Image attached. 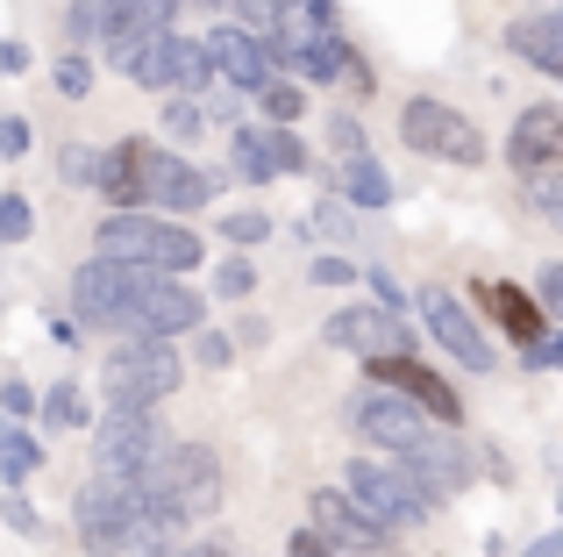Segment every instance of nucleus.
<instances>
[{
  "instance_id": "obj_1",
  "label": "nucleus",
  "mask_w": 563,
  "mask_h": 557,
  "mask_svg": "<svg viewBox=\"0 0 563 557\" xmlns=\"http://www.w3.org/2000/svg\"><path fill=\"white\" fill-rule=\"evenodd\" d=\"M93 251L129 258V265H143V272H192V265H207L200 229H192L186 215L172 222V215H157V208H108L100 229H93Z\"/></svg>"
},
{
  "instance_id": "obj_2",
  "label": "nucleus",
  "mask_w": 563,
  "mask_h": 557,
  "mask_svg": "<svg viewBox=\"0 0 563 557\" xmlns=\"http://www.w3.org/2000/svg\"><path fill=\"white\" fill-rule=\"evenodd\" d=\"M179 386H186V358L172 336H122L100 364L108 407H165Z\"/></svg>"
},
{
  "instance_id": "obj_3",
  "label": "nucleus",
  "mask_w": 563,
  "mask_h": 557,
  "mask_svg": "<svg viewBox=\"0 0 563 557\" xmlns=\"http://www.w3.org/2000/svg\"><path fill=\"white\" fill-rule=\"evenodd\" d=\"M399 143L421 151V157H435V165H485V157H493L485 129L471 122L464 108L435 100V94H413L407 108H399Z\"/></svg>"
},
{
  "instance_id": "obj_4",
  "label": "nucleus",
  "mask_w": 563,
  "mask_h": 557,
  "mask_svg": "<svg viewBox=\"0 0 563 557\" xmlns=\"http://www.w3.org/2000/svg\"><path fill=\"white\" fill-rule=\"evenodd\" d=\"M343 487L357 493V507H364V515H378L385 529H421V522L442 507L435 493H428L399 458H385V450H378V458H350Z\"/></svg>"
},
{
  "instance_id": "obj_5",
  "label": "nucleus",
  "mask_w": 563,
  "mask_h": 557,
  "mask_svg": "<svg viewBox=\"0 0 563 557\" xmlns=\"http://www.w3.org/2000/svg\"><path fill=\"white\" fill-rule=\"evenodd\" d=\"M136 487L157 493V501H172L186 522L221 515V458L207 444H165L151 472H136Z\"/></svg>"
},
{
  "instance_id": "obj_6",
  "label": "nucleus",
  "mask_w": 563,
  "mask_h": 557,
  "mask_svg": "<svg viewBox=\"0 0 563 557\" xmlns=\"http://www.w3.org/2000/svg\"><path fill=\"white\" fill-rule=\"evenodd\" d=\"M207 321V293L186 286V272H151L136 286V301L114 315V336H192Z\"/></svg>"
},
{
  "instance_id": "obj_7",
  "label": "nucleus",
  "mask_w": 563,
  "mask_h": 557,
  "mask_svg": "<svg viewBox=\"0 0 563 557\" xmlns=\"http://www.w3.org/2000/svg\"><path fill=\"white\" fill-rule=\"evenodd\" d=\"M165 422H157V407H108V415L93 422V472L108 479H136L157 465V450H165Z\"/></svg>"
},
{
  "instance_id": "obj_8",
  "label": "nucleus",
  "mask_w": 563,
  "mask_h": 557,
  "mask_svg": "<svg viewBox=\"0 0 563 557\" xmlns=\"http://www.w3.org/2000/svg\"><path fill=\"white\" fill-rule=\"evenodd\" d=\"M350 429L372 450H385V458H407V450L435 429V415H428L421 401H407L399 386H364L357 401H350Z\"/></svg>"
},
{
  "instance_id": "obj_9",
  "label": "nucleus",
  "mask_w": 563,
  "mask_h": 557,
  "mask_svg": "<svg viewBox=\"0 0 563 557\" xmlns=\"http://www.w3.org/2000/svg\"><path fill=\"white\" fill-rule=\"evenodd\" d=\"M307 143L292 136V122H235L229 129V172L243 186H272L286 172H307Z\"/></svg>"
},
{
  "instance_id": "obj_10",
  "label": "nucleus",
  "mask_w": 563,
  "mask_h": 557,
  "mask_svg": "<svg viewBox=\"0 0 563 557\" xmlns=\"http://www.w3.org/2000/svg\"><path fill=\"white\" fill-rule=\"evenodd\" d=\"M136 507V479H108L93 472L79 493H71V529H79L86 557H122V522Z\"/></svg>"
},
{
  "instance_id": "obj_11",
  "label": "nucleus",
  "mask_w": 563,
  "mask_h": 557,
  "mask_svg": "<svg viewBox=\"0 0 563 557\" xmlns=\"http://www.w3.org/2000/svg\"><path fill=\"white\" fill-rule=\"evenodd\" d=\"M143 278H151L143 265L93 251L79 272H71V315H79V329H114V315H122V307L136 301V286H143Z\"/></svg>"
},
{
  "instance_id": "obj_12",
  "label": "nucleus",
  "mask_w": 563,
  "mask_h": 557,
  "mask_svg": "<svg viewBox=\"0 0 563 557\" xmlns=\"http://www.w3.org/2000/svg\"><path fill=\"white\" fill-rule=\"evenodd\" d=\"M307 529H321L343 557H385L393 550V529L378 515H364L350 487H314L307 493Z\"/></svg>"
},
{
  "instance_id": "obj_13",
  "label": "nucleus",
  "mask_w": 563,
  "mask_h": 557,
  "mask_svg": "<svg viewBox=\"0 0 563 557\" xmlns=\"http://www.w3.org/2000/svg\"><path fill=\"white\" fill-rule=\"evenodd\" d=\"M413 307H421V329L435 336V343L450 350L464 372H493V364H499V350H493V336H485V321L471 315V307L456 301L450 286H421V301H413Z\"/></svg>"
},
{
  "instance_id": "obj_14",
  "label": "nucleus",
  "mask_w": 563,
  "mask_h": 557,
  "mask_svg": "<svg viewBox=\"0 0 563 557\" xmlns=\"http://www.w3.org/2000/svg\"><path fill=\"white\" fill-rule=\"evenodd\" d=\"M321 343L357 350V358H393V350H413V321L385 301H350L321 321Z\"/></svg>"
},
{
  "instance_id": "obj_15",
  "label": "nucleus",
  "mask_w": 563,
  "mask_h": 557,
  "mask_svg": "<svg viewBox=\"0 0 563 557\" xmlns=\"http://www.w3.org/2000/svg\"><path fill=\"white\" fill-rule=\"evenodd\" d=\"M207 200H214V179H207L186 151H165V143L143 136V208L192 215V208H207Z\"/></svg>"
},
{
  "instance_id": "obj_16",
  "label": "nucleus",
  "mask_w": 563,
  "mask_h": 557,
  "mask_svg": "<svg viewBox=\"0 0 563 557\" xmlns=\"http://www.w3.org/2000/svg\"><path fill=\"white\" fill-rule=\"evenodd\" d=\"M507 165L521 172V179H536V172H563V108H556V100H536V108L514 114Z\"/></svg>"
},
{
  "instance_id": "obj_17",
  "label": "nucleus",
  "mask_w": 563,
  "mask_h": 557,
  "mask_svg": "<svg viewBox=\"0 0 563 557\" xmlns=\"http://www.w3.org/2000/svg\"><path fill=\"white\" fill-rule=\"evenodd\" d=\"M200 43H207V57H214V79L243 86V94H257V86L278 72L272 43H264V36H250L243 22H214V29H200Z\"/></svg>"
},
{
  "instance_id": "obj_18",
  "label": "nucleus",
  "mask_w": 563,
  "mask_h": 557,
  "mask_svg": "<svg viewBox=\"0 0 563 557\" xmlns=\"http://www.w3.org/2000/svg\"><path fill=\"white\" fill-rule=\"evenodd\" d=\"M179 14H186V0H100V51H108V65H122L157 29H179Z\"/></svg>"
},
{
  "instance_id": "obj_19",
  "label": "nucleus",
  "mask_w": 563,
  "mask_h": 557,
  "mask_svg": "<svg viewBox=\"0 0 563 557\" xmlns=\"http://www.w3.org/2000/svg\"><path fill=\"white\" fill-rule=\"evenodd\" d=\"M364 379L372 386H399L407 401H421L435 422H464V401L450 393V379H435L413 350H393V358H364Z\"/></svg>"
},
{
  "instance_id": "obj_20",
  "label": "nucleus",
  "mask_w": 563,
  "mask_h": 557,
  "mask_svg": "<svg viewBox=\"0 0 563 557\" xmlns=\"http://www.w3.org/2000/svg\"><path fill=\"white\" fill-rule=\"evenodd\" d=\"M179 544H186V515L136 487V507H129V522H122V557H172Z\"/></svg>"
},
{
  "instance_id": "obj_21",
  "label": "nucleus",
  "mask_w": 563,
  "mask_h": 557,
  "mask_svg": "<svg viewBox=\"0 0 563 557\" xmlns=\"http://www.w3.org/2000/svg\"><path fill=\"white\" fill-rule=\"evenodd\" d=\"M399 465H407V472L421 479V487L435 493V501H450V493H464V487H471V450L456 444V436H435V429H428V436H421V444H413Z\"/></svg>"
},
{
  "instance_id": "obj_22",
  "label": "nucleus",
  "mask_w": 563,
  "mask_h": 557,
  "mask_svg": "<svg viewBox=\"0 0 563 557\" xmlns=\"http://www.w3.org/2000/svg\"><path fill=\"white\" fill-rule=\"evenodd\" d=\"M507 51L521 57V65H536L542 79H563V8L542 0L536 14H521V22L507 29Z\"/></svg>"
},
{
  "instance_id": "obj_23",
  "label": "nucleus",
  "mask_w": 563,
  "mask_h": 557,
  "mask_svg": "<svg viewBox=\"0 0 563 557\" xmlns=\"http://www.w3.org/2000/svg\"><path fill=\"white\" fill-rule=\"evenodd\" d=\"M478 307H485V315H493V321H499V329H507V336H514L521 350L536 343L542 329H550V315H542V301H528V293L514 286V278H485V286H478Z\"/></svg>"
},
{
  "instance_id": "obj_24",
  "label": "nucleus",
  "mask_w": 563,
  "mask_h": 557,
  "mask_svg": "<svg viewBox=\"0 0 563 557\" xmlns=\"http://www.w3.org/2000/svg\"><path fill=\"white\" fill-rule=\"evenodd\" d=\"M93 194L108 200V208H143V136H122V143L100 151Z\"/></svg>"
},
{
  "instance_id": "obj_25",
  "label": "nucleus",
  "mask_w": 563,
  "mask_h": 557,
  "mask_svg": "<svg viewBox=\"0 0 563 557\" xmlns=\"http://www.w3.org/2000/svg\"><path fill=\"white\" fill-rule=\"evenodd\" d=\"M114 72H129L143 94H172V86H179V29H157V36H143Z\"/></svg>"
},
{
  "instance_id": "obj_26",
  "label": "nucleus",
  "mask_w": 563,
  "mask_h": 557,
  "mask_svg": "<svg viewBox=\"0 0 563 557\" xmlns=\"http://www.w3.org/2000/svg\"><path fill=\"white\" fill-rule=\"evenodd\" d=\"M43 472V444L29 422L0 415V487H29V479Z\"/></svg>"
},
{
  "instance_id": "obj_27",
  "label": "nucleus",
  "mask_w": 563,
  "mask_h": 557,
  "mask_svg": "<svg viewBox=\"0 0 563 557\" xmlns=\"http://www.w3.org/2000/svg\"><path fill=\"white\" fill-rule=\"evenodd\" d=\"M343 200L350 208H393V179H385V165L372 151L343 157Z\"/></svg>"
},
{
  "instance_id": "obj_28",
  "label": "nucleus",
  "mask_w": 563,
  "mask_h": 557,
  "mask_svg": "<svg viewBox=\"0 0 563 557\" xmlns=\"http://www.w3.org/2000/svg\"><path fill=\"white\" fill-rule=\"evenodd\" d=\"M36 429H43V436H65V429H93V407H86V393L71 386V379H65V386H51V393H43V401H36Z\"/></svg>"
},
{
  "instance_id": "obj_29",
  "label": "nucleus",
  "mask_w": 563,
  "mask_h": 557,
  "mask_svg": "<svg viewBox=\"0 0 563 557\" xmlns=\"http://www.w3.org/2000/svg\"><path fill=\"white\" fill-rule=\"evenodd\" d=\"M250 100L264 108V122H300V114H307V86L292 79V72H272V79H264Z\"/></svg>"
},
{
  "instance_id": "obj_30",
  "label": "nucleus",
  "mask_w": 563,
  "mask_h": 557,
  "mask_svg": "<svg viewBox=\"0 0 563 557\" xmlns=\"http://www.w3.org/2000/svg\"><path fill=\"white\" fill-rule=\"evenodd\" d=\"M221 243H229V251H257L264 237H272V215L264 208H221Z\"/></svg>"
},
{
  "instance_id": "obj_31",
  "label": "nucleus",
  "mask_w": 563,
  "mask_h": 557,
  "mask_svg": "<svg viewBox=\"0 0 563 557\" xmlns=\"http://www.w3.org/2000/svg\"><path fill=\"white\" fill-rule=\"evenodd\" d=\"M51 86H57L65 100H86V94H93V57H86V51H57Z\"/></svg>"
},
{
  "instance_id": "obj_32",
  "label": "nucleus",
  "mask_w": 563,
  "mask_h": 557,
  "mask_svg": "<svg viewBox=\"0 0 563 557\" xmlns=\"http://www.w3.org/2000/svg\"><path fill=\"white\" fill-rule=\"evenodd\" d=\"M214 293H221V301H250V293H257V265H250L243 251H229L214 265Z\"/></svg>"
},
{
  "instance_id": "obj_33",
  "label": "nucleus",
  "mask_w": 563,
  "mask_h": 557,
  "mask_svg": "<svg viewBox=\"0 0 563 557\" xmlns=\"http://www.w3.org/2000/svg\"><path fill=\"white\" fill-rule=\"evenodd\" d=\"M157 122H165V136H172V143H192V136L207 129V114H200V100H192V94H172Z\"/></svg>"
},
{
  "instance_id": "obj_34",
  "label": "nucleus",
  "mask_w": 563,
  "mask_h": 557,
  "mask_svg": "<svg viewBox=\"0 0 563 557\" xmlns=\"http://www.w3.org/2000/svg\"><path fill=\"white\" fill-rule=\"evenodd\" d=\"M29 237H36V200L0 194V243H29Z\"/></svg>"
},
{
  "instance_id": "obj_35",
  "label": "nucleus",
  "mask_w": 563,
  "mask_h": 557,
  "mask_svg": "<svg viewBox=\"0 0 563 557\" xmlns=\"http://www.w3.org/2000/svg\"><path fill=\"white\" fill-rule=\"evenodd\" d=\"M100 172V143H65L57 151V186H93Z\"/></svg>"
},
{
  "instance_id": "obj_36",
  "label": "nucleus",
  "mask_w": 563,
  "mask_h": 557,
  "mask_svg": "<svg viewBox=\"0 0 563 557\" xmlns=\"http://www.w3.org/2000/svg\"><path fill=\"white\" fill-rule=\"evenodd\" d=\"M100 43V0H71L65 8V51H93Z\"/></svg>"
},
{
  "instance_id": "obj_37",
  "label": "nucleus",
  "mask_w": 563,
  "mask_h": 557,
  "mask_svg": "<svg viewBox=\"0 0 563 557\" xmlns=\"http://www.w3.org/2000/svg\"><path fill=\"white\" fill-rule=\"evenodd\" d=\"M229 22H243L250 29V36H264V43H272L278 36V0H229Z\"/></svg>"
},
{
  "instance_id": "obj_38",
  "label": "nucleus",
  "mask_w": 563,
  "mask_h": 557,
  "mask_svg": "<svg viewBox=\"0 0 563 557\" xmlns=\"http://www.w3.org/2000/svg\"><path fill=\"white\" fill-rule=\"evenodd\" d=\"M329 151H335V157L372 151V136H364V122H357V114H329Z\"/></svg>"
},
{
  "instance_id": "obj_39",
  "label": "nucleus",
  "mask_w": 563,
  "mask_h": 557,
  "mask_svg": "<svg viewBox=\"0 0 563 557\" xmlns=\"http://www.w3.org/2000/svg\"><path fill=\"white\" fill-rule=\"evenodd\" d=\"M229 358H235V343H229L221 329H207V321H200V329H192V364H207V372H221Z\"/></svg>"
},
{
  "instance_id": "obj_40",
  "label": "nucleus",
  "mask_w": 563,
  "mask_h": 557,
  "mask_svg": "<svg viewBox=\"0 0 563 557\" xmlns=\"http://www.w3.org/2000/svg\"><path fill=\"white\" fill-rule=\"evenodd\" d=\"M0 515H8V529H14V536H43V515L22 501V487H0Z\"/></svg>"
},
{
  "instance_id": "obj_41",
  "label": "nucleus",
  "mask_w": 563,
  "mask_h": 557,
  "mask_svg": "<svg viewBox=\"0 0 563 557\" xmlns=\"http://www.w3.org/2000/svg\"><path fill=\"white\" fill-rule=\"evenodd\" d=\"M36 401H43V393L29 386V379H0V415H14V422H36Z\"/></svg>"
},
{
  "instance_id": "obj_42",
  "label": "nucleus",
  "mask_w": 563,
  "mask_h": 557,
  "mask_svg": "<svg viewBox=\"0 0 563 557\" xmlns=\"http://www.w3.org/2000/svg\"><path fill=\"white\" fill-rule=\"evenodd\" d=\"M29 136H36V129H29V114H0V157H29Z\"/></svg>"
},
{
  "instance_id": "obj_43",
  "label": "nucleus",
  "mask_w": 563,
  "mask_h": 557,
  "mask_svg": "<svg viewBox=\"0 0 563 557\" xmlns=\"http://www.w3.org/2000/svg\"><path fill=\"white\" fill-rule=\"evenodd\" d=\"M307 229H314V237H350V208L343 200H321V208L307 215Z\"/></svg>"
},
{
  "instance_id": "obj_44",
  "label": "nucleus",
  "mask_w": 563,
  "mask_h": 557,
  "mask_svg": "<svg viewBox=\"0 0 563 557\" xmlns=\"http://www.w3.org/2000/svg\"><path fill=\"white\" fill-rule=\"evenodd\" d=\"M364 265H350L343 251H329V258H314V286H350V278H357Z\"/></svg>"
},
{
  "instance_id": "obj_45",
  "label": "nucleus",
  "mask_w": 563,
  "mask_h": 557,
  "mask_svg": "<svg viewBox=\"0 0 563 557\" xmlns=\"http://www.w3.org/2000/svg\"><path fill=\"white\" fill-rule=\"evenodd\" d=\"M286 557H343V550H335L321 529H292V536H286Z\"/></svg>"
},
{
  "instance_id": "obj_46",
  "label": "nucleus",
  "mask_w": 563,
  "mask_h": 557,
  "mask_svg": "<svg viewBox=\"0 0 563 557\" xmlns=\"http://www.w3.org/2000/svg\"><path fill=\"white\" fill-rule=\"evenodd\" d=\"M364 278H372V301H385V307H399V315H407V293H399V278L385 272V265H364Z\"/></svg>"
},
{
  "instance_id": "obj_47",
  "label": "nucleus",
  "mask_w": 563,
  "mask_h": 557,
  "mask_svg": "<svg viewBox=\"0 0 563 557\" xmlns=\"http://www.w3.org/2000/svg\"><path fill=\"white\" fill-rule=\"evenodd\" d=\"M542 315L563 321V265H542Z\"/></svg>"
},
{
  "instance_id": "obj_48",
  "label": "nucleus",
  "mask_w": 563,
  "mask_h": 557,
  "mask_svg": "<svg viewBox=\"0 0 563 557\" xmlns=\"http://www.w3.org/2000/svg\"><path fill=\"white\" fill-rule=\"evenodd\" d=\"M528 364H536V372H556L563 364V336H536V343H528Z\"/></svg>"
},
{
  "instance_id": "obj_49",
  "label": "nucleus",
  "mask_w": 563,
  "mask_h": 557,
  "mask_svg": "<svg viewBox=\"0 0 563 557\" xmlns=\"http://www.w3.org/2000/svg\"><path fill=\"white\" fill-rule=\"evenodd\" d=\"M343 86H350V94H357V100H364V94H372V65H364V57H357V51H350V57H343Z\"/></svg>"
},
{
  "instance_id": "obj_50",
  "label": "nucleus",
  "mask_w": 563,
  "mask_h": 557,
  "mask_svg": "<svg viewBox=\"0 0 563 557\" xmlns=\"http://www.w3.org/2000/svg\"><path fill=\"white\" fill-rule=\"evenodd\" d=\"M0 72H8V79H14V72H29V43L0 36Z\"/></svg>"
},
{
  "instance_id": "obj_51",
  "label": "nucleus",
  "mask_w": 563,
  "mask_h": 557,
  "mask_svg": "<svg viewBox=\"0 0 563 557\" xmlns=\"http://www.w3.org/2000/svg\"><path fill=\"white\" fill-rule=\"evenodd\" d=\"M51 343H57V350H79V315H71V321L57 315V321H51Z\"/></svg>"
},
{
  "instance_id": "obj_52",
  "label": "nucleus",
  "mask_w": 563,
  "mask_h": 557,
  "mask_svg": "<svg viewBox=\"0 0 563 557\" xmlns=\"http://www.w3.org/2000/svg\"><path fill=\"white\" fill-rule=\"evenodd\" d=\"M172 557H235V550H229V544H179Z\"/></svg>"
},
{
  "instance_id": "obj_53",
  "label": "nucleus",
  "mask_w": 563,
  "mask_h": 557,
  "mask_svg": "<svg viewBox=\"0 0 563 557\" xmlns=\"http://www.w3.org/2000/svg\"><path fill=\"white\" fill-rule=\"evenodd\" d=\"M528 557H563V529H556V536H542V544L528 550Z\"/></svg>"
},
{
  "instance_id": "obj_54",
  "label": "nucleus",
  "mask_w": 563,
  "mask_h": 557,
  "mask_svg": "<svg viewBox=\"0 0 563 557\" xmlns=\"http://www.w3.org/2000/svg\"><path fill=\"white\" fill-rule=\"evenodd\" d=\"M186 8H207V14H221V8H229V0H186Z\"/></svg>"
}]
</instances>
